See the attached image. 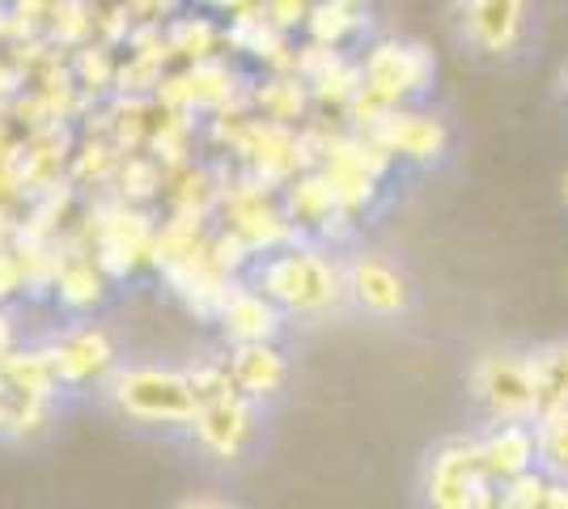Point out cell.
<instances>
[{"label":"cell","instance_id":"1","mask_svg":"<svg viewBox=\"0 0 568 509\" xmlns=\"http://www.w3.org/2000/svg\"><path fill=\"white\" fill-rule=\"evenodd\" d=\"M187 374L195 387V416H191L187 434L200 446V455H209L213 462L246 459L260 441L263 404L234 387L225 357H204L200 365H191Z\"/></svg>","mask_w":568,"mask_h":509},{"label":"cell","instance_id":"9","mask_svg":"<svg viewBox=\"0 0 568 509\" xmlns=\"http://www.w3.org/2000/svg\"><path fill=\"white\" fill-rule=\"evenodd\" d=\"M484 471L475 459V437H446L425 462L428 509H475Z\"/></svg>","mask_w":568,"mask_h":509},{"label":"cell","instance_id":"32","mask_svg":"<svg viewBox=\"0 0 568 509\" xmlns=\"http://www.w3.org/2000/svg\"><path fill=\"white\" fill-rule=\"evenodd\" d=\"M344 4H353V0H344Z\"/></svg>","mask_w":568,"mask_h":509},{"label":"cell","instance_id":"23","mask_svg":"<svg viewBox=\"0 0 568 509\" xmlns=\"http://www.w3.org/2000/svg\"><path fill=\"white\" fill-rule=\"evenodd\" d=\"M119 183H123V200H149L153 192H162V170L144 157H132L119 166Z\"/></svg>","mask_w":568,"mask_h":509},{"label":"cell","instance_id":"12","mask_svg":"<svg viewBox=\"0 0 568 509\" xmlns=\"http://www.w3.org/2000/svg\"><path fill=\"white\" fill-rule=\"evenodd\" d=\"M213 323L221 327L225 344H263V339H281L284 311L267 293L255 289L251 281L246 285L237 281L234 289L225 293V302H221Z\"/></svg>","mask_w":568,"mask_h":509},{"label":"cell","instance_id":"18","mask_svg":"<svg viewBox=\"0 0 568 509\" xmlns=\"http://www.w3.org/2000/svg\"><path fill=\"white\" fill-rule=\"evenodd\" d=\"M530 369H535L539 413L568 408V339H547L530 348Z\"/></svg>","mask_w":568,"mask_h":509},{"label":"cell","instance_id":"8","mask_svg":"<svg viewBox=\"0 0 568 509\" xmlns=\"http://www.w3.org/2000/svg\"><path fill=\"white\" fill-rule=\"evenodd\" d=\"M344 289L356 311L374 318H399L412 306V281L395 259L378 251H356L344 259Z\"/></svg>","mask_w":568,"mask_h":509},{"label":"cell","instance_id":"6","mask_svg":"<svg viewBox=\"0 0 568 509\" xmlns=\"http://www.w3.org/2000/svg\"><path fill=\"white\" fill-rule=\"evenodd\" d=\"M43 353H48L51 369H55V383L64 390L102 387L106 374L119 365L115 336L102 323H94V318H77L69 327H60L43 344Z\"/></svg>","mask_w":568,"mask_h":509},{"label":"cell","instance_id":"25","mask_svg":"<svg viewBox=\"0 0 568 509\" xmlns=\"http://www.w3.org/2000/svg\"><path fill=\"white\" fill-rule=\"evenodd\" d=\"M18 289H26V272H22V255L13 251H0V302H9Z\"/></svg>","mask_w":568,"mask_h":509},{"label":"cell","instance_id":"2","mask_svg":"<svg viewBox=\"0 0 568 509\" xmlns=\"http://www.w3.org/2000/svg\"><path fill=\"white\" fill-rule=\"evenodd\" d=\"M251 285L267 293L284 315H327L339 302H348L344 264L332 259L327 246L302 243V238L260 255L251 267Z\"/></svg>","mask_w":568,"mask_h":509},{"label":"cell","instance_id":"21","mask_svg":"<svg viewBox=\"0 0 568 509\" xmlns=\"http://www.w3.org/2000/svg\"><path fill=\"white\" fill-rule=\"evenodd\" d=\"M302 85H306V81H267L260 94H255L263 106V115L276 123L297 120L302 106H306V90H302Z\"/></svg>","mask_w":568,"mask_h":509},{"label":"cell","instance_id":"13","mask_svg":"<svg viewBox=\"0 0 568 509\" xmlns=\"http://www.w3.org/2000/svg\"><path fill=\"white\" fill-rule=\"evenodd\" d=\"M475 459L488 480H518L535 471V425L530 420H497L484 434H475Z\"/></svg>","mask_w":568,"mask_h":509},{"label":"cell","instance_id":"27","mask_svg":"<svg viewBox=\"0 0 568 509\" xmlns=\"http://www.w3.org/2000/svg\"><path fill=\"white\" fill-rule=\"evenodd\" d=\"M13 348H18V323H13V315H9L4 302H0V357L13 353Z\"/></svg>","mask_w":568,"mask_h":509},{"label":"cell","instance_id":"3","mask_svg":"<svg viewBox=\"0 0 568 509\" xmlns=\"http://www.w3.org/2000/svg\"><path fill=\"white\" fill-rule=\"evenodd\" d=\"M98 390L119 420L141 429H187L195 416V387L179 365L119 362Z\"/></svg>","mask_w":568,"mask_h":509},{"label":"cell","instance_id":"20","mask_svg":"<svg viewBox=\"0 0 568 509\" xmlns=\"http://www.w3.org/2000/svg\"><path fill=\"white\" fill-rule=\"evenodd\" d=\"M310 34H314V43H323V48H335L344 34H353V4H344V0H323V4H314L310 9Z\"/></svg>","mask_w":568,"mask_h":509},{"label":"cell","instance_id":"11","mask_svg":"<svg viewBox=\"0 0 568 509\" xmlns=\"http://www.w3.org/2000/svg\"><path fill=\"white\" fill-rule=\"evenodd\" d=\"M390 157H403V162H442V153L450 149V128L442 115H428V111H412V106H395L386 111L382 123L369 132Z\"/></svg>","mask_w":568,"mask_h":509},{"label":"cell","instance_id":"22","mask_svg":"<svg viewBox=\"0 0 568 509\" xmlns=\"http://www.w3.org/2000/svg\"><path fill=\"white\" fill-rule=\"evenodd\" d=\"M213 43H216V30L204 22V18H200V22H179L174 30H170V51L191 55L195 64H200V60H209Z\"/></svg>","mask_w":568,"mask_h":509},{"label":"cell","instance_id":"17","mask_svg":"<svg viewBox=\"0 0 568 509\" xmlns=\"http://www.w3.org/2000/svg\"><path fill=\"white\" fill-rule=\"evenodd\" d=\"M284 213H288V221L297 225V234L302 230H323L327 225V217H332L335 208V192L332 183H327V174L323 170H306V174H293L288 183H284V195H281Z\"/></svg>","mask_w":568,"mask_h":509},{"label":"cell","instance_id":"28","mask_svg":"<svg viewBox=\"0 0 568 509\" xmlns=\"http://www.w3.org/2000/svg\"><path fill=\"white\" fill-rule=\"evenodd\" d=\"M4 90H13V73H4V64H0V94Z\"/></svg>","mask_w":568,"mask_h":509},{"label":"cell","instance_id":"7","mask_svg":"<svg viewBox=\"0 0 568 509\" xmlns=\"http://www.w3.org/2000/svg\"><path fill=\"white\" fill-rule=\"evenodd\" d=\"M437 73L433 55L416 43H378L361 64V94L378 102L382 111H395L403 98L428 90V81Z\"/></svg>","mask_w":568,"mask_h":509},{"label":"cell","instance_id":"14","mask_svg":"<svg viewBox=\"0 0 568 509\" xmlns=\"http://www.w3.org/2000/svg\"><path fill=\"white\" fill-rule=\"evenodd\" d=\"M225 365H230V378L242 395H251L255 404H267L276 399L288 383V357L281 353L276 339H263V344H230L225 353Z\"/></svg>","mask_w":568,"mask_h":509},{"label":"cell","instance_id":"5","mask_svg":"<svg viewBox=\"0 0 568 509\" xmlns=\"http://www.w3.org/2000/svg\"><path fill=\"white\" fill-rule=\"evenodd\" d=\"M267 187L272 183H263L260 174H246L237 183H221V200H216V208L225 213V230L242 234L246 243L255 246V255L281 251V246L302 238L297 225L284 213V204Z\"/></svg>","mask_w":568,"mask_h":509},{"label":"cell","instance_id":"29","mask_svg":"<svg viewBox=\"0 0 568 509\" xmlns=\"http://www.w3.org/2000/svg\"><path fill=\"white\" fill-rule=\"evenodd\" d=\"M0 429H4V383H0Z\"/></svg>","mask_w":568,"mask_h":509},{"label":"cell","instance_id":"16","mask_svg":"<svg viewBox=\"0 0 568 509\" xmlns=\"http://www.w3.org/2000/svg\"><path fill=\"white\" fill-rule=\"evenodd\" d=\"M0 383L4 395H18V399H60V383H55V369H51L43 344L39 348H13L0 357Z\"/></svg>","mask_w":568,"mask_h":509},{"label":"cell","instance_id":"4","mask_svg":"<svg viewBox=\"0 0 568 509\" xmlns=\"http://www.w3.org/2000/svg\"><path fill=\"white\" fill-rule=\"evenodd\" d=\"M471 399L479 413L497 420H535L539 416V395H535V369H530V348H488L471 362L467 374Z\"/></svg>","mask_w":568,"mask_h":509},{"label":"cell","instance_id":"15","mask_svg":"<svg viewBox=\"0 0 568 509\" xmlns=\"http://www.w3.org/2000/svg\"><path fill=\"white\" fill-rule=\"evenodd\" d=\"M51 293H55V306H64L69 315H90L94 306L106 302L111 276L98 267L94 255H69V259H60V267H55Z\"/></svg>","mask_w":568,"mask_h":509},{"label":"cell","instance_id":"10","mask_svg":"<svg viewBox=\"0 0 568 509\" xmlns=\"http://www.w3.org/2000/svg\"><path fill=\"white\" fill-rule=\"evenodd\" d=\"M458 22L479 55H514L530 26V0H463Z\"/></svg>","mask_w":568,"mask_h":509},{"label":"cell","instance_id":"26","mask_svg":"<svg viewBox=\"0 0 568 509\" xmlns=\"http://www.w3.org/2000/svg\"><path fill=\"white\" fill-rule=\"evenodd\" d=\"M170 509H242V506L230 501V497H216V492H187V497H179Z\"/></svg>","mask_w":568,"mask_h":509},{"label":"cell","instance_id":"30","mask_svg":"<svg viewBox=\"0 0 568 509\" xmlns=\"http://www.w3.org/2000/svg\"><path fill=\"white\" fill-rule=\"evenodd\" d=\"M560 187H565V204H568V174H565V179H560Z\"/></svg>","mask_w":568,"mask_h":509},{"label":"cell","instance_id":"31","mask_svg":"<svg viewBox=\"0 0 568 509\" xmlns=\"http://www.w3.org/2000/svg\"><path fill=\"white\" fill-rule=\"evenodd\" d=\"M565 98H568V69H565Z\"/></svg>","mask_w":568,"mask_h":509},{"label":"cell","instance_id":"24","mask_svg":"<svg viewBox=\"0 0 568 509\" xmlns=\"http://www.w3.org/2000/svg\"><path fill=\"white\" fill-rule=\"evenodd\" d=\"M526 509H568V480H556V476H544L530 506Z\"/></svg>","mask_w":568,"mask_h":509},{"label":"cell","instance_id":"19","mask_svg":"<svg viewBox=\"0 0 568 509\" xmlns=\"http://www.w3.org/2000/svg\"><path fill=\"white\" fill-rule=\"evenodd\" d=\"M535 462L544 476L568 480V408L539 413L535 420Z\"/></svg>","mask_w":568,"mask_h":509}]
</instances>
